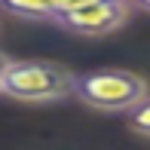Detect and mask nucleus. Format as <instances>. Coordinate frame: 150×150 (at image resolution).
I'll return each mask as SVG.
<instances>
[{
  "instance_id": "f257e3e1",
  "label": "nucleus",
  "mask_w": 150,
  "mask_h": 150,
  "mask_svg": "<svg viewBox=\"0 0 150 150\" xmlns=\"http://www.w3.org/2000/svg\"><path fill=\"white\" fill-rule=\"evenodd\" d=\"M74 80L77 74L58 61L9 58L0 77V95L22 104H55L74 95Z\"/></svg>"
},
{
  "instance_id": "f03ea898",
  "label": "nucleus",
  "mask_w": 150,
  "mask_h": 150,
  "mask_svg": "<svg viewBox=\"0 0 150 150\" xmlns=\"http://www.w3.org/2000/svg\"><path fill=\"white\" fill-rule=\"evenodd\" d=\"M147 95H150L147 80L126 67L83 71L74 80V98L98 113H129Z\"/></svg>"
},
{
  "instance_id": "7ed1b4c3",
  "label": "nucleus",
  "mask_w": 150,
  "mask_h": 150,
  "mask_svg": "<svg viewBox=\"0 0 150 150\" xmlns=\"http://www.w3.org/2000/svg\"><path fill=\"white\" fill-rule=\"evenodd\" d=\"M132 16V3L129 0H92V3L80 6V9L61 12L52 18V25L77 37H107V34L120 31Z\"/></svg>"
},
{
  "instance_id": "20e7f679",
  "label": "nucleus",
  "mask_w": 150,
  "mask_h": 150,
  "mask_svg": "<svg viewBox=\"0 0 150 150\" xmlns=\"http://www.w3.org/2000/svg\"><path fill=\"white\" fill-rule=\"evenodd\" d=\"M0 9L16 16V18L43 22V25H52V16H55L52 0H0Z\"/></svg>"
},
{
  "instance_id": "39448f33",
  "label": "nucleus",
  "mask_w": 150,
  "mask_h": 150,
  "mask_svg": "<svg viewBox=\"0 0 150 150\" xmlns=\"http://www.w3.org/2000/svg\"><path fill=\"white\" fill-rule=\"evenodd\" d=\"M126 126H129V132H135L138 138H147L150 141V95L141 98L138 104L126 113Z\"/></svg>"
},
{
  "instance_id": "423d86ee",
  "label": "nucleus",
  "mask_w": 150,
  "mask_h": 150,
  "mask_svg": "<svg viewBox=\"0 0 150 150\" xmlns=\"http://www.w3.org/2000/svg\"><path fill=\"white\" fill-rule=\"evenodd\" d=\"M92 3V0H52V6H55V16H61V12H71V9H80V6ZM52 16V18H55Z\"/></svg>"
},
{
  "instance_id": "0eeeda50",
  "label": "nucleus",
  "mask_w": 150,
  "mask_h": 150,
  "mask_svg": "<svg viewBox=\"0 0 150 150\" xmlns=\"http://www.w3.org/2000/svg\"><path fill=\"white\" fill-rule=\"evenodd\" d=\"M132 6H138V9H144V12H150V0H129Z\"/></svg>"
},
{
  "instance_id": "6e6552de",
  "label": "nucleus",
  "mask_w": 150,
  "mask_h": 150,
  "mask_svg": "<svg viewBox=\"0 0 150 150\" xmlns=\"http://www.w3.org/2000/svg\"><path fill=\"white\" fill-rule=\"evenodd\" d=\"M6 64H9V58H6L3 52H0V77H3V71H6Z\"/></svg>"
}]
</instances>
